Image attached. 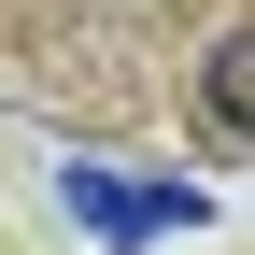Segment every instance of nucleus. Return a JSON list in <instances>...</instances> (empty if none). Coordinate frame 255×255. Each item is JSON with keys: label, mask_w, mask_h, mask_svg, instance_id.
Returning a JSON list of instances; mask_svg holds the SVG:
<instances>
[{"label": "nucleus", "mask_w": 255, "mask_h": 255, "mask_svg": "<svg viewBox=\"0 0 255 255\" xmlns=\"http://www.w3.org/2000/svg\"><path fill=\"white\" fill-rule=\"evenodd\" d=\"M199 213H213V184H184V170L128 184V170H100V156H71V227H85V241H114V255H142V241L199 227Z\"/></svg>", "instance_id": "obj_1"}, {"label": "nucleus", "mask_w": 255, "mask_h": 255, "mask_svg": "<svg viewBox=\"0 0 255 255\" xmlns=\"http://www.w3.org/2000/svg\"><path fill=\"white\" fill-rule=\"evenodd\" d=\"M199 114L227 128V142H255V28H227V43L199 57Z\"/></svg>", "instance_id": "obj_2"}]
</instances>
